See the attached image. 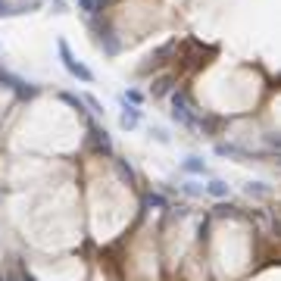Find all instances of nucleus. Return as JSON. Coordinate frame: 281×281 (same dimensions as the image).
I'll use <instances>...</instances> for the list:
<instances>
[{"instance_id":"f257e3e1","label":"nucleus","mask_w":281,"mask_h":281,"mask_svg":"<svg viewBox=\"0 0 281 281\" xmlns=\"http://www.w3.org/2000/svg\"><path fill=\"white\" fill-rule=\"evenodd\" d=\"M209 191H213L216 197H225V194H228V187L222 184V181H213V187H209Z\"/></svg>"},{"instance_id":"f03ea898","label":"nucleus","mask_w":281,"mask_h":281,"mask_svg":"<svg viewBox=\"0 0 281 281\" xmlns=\"http://www.w3.org/2000/svg\"><path fill=\"white\" fill-rule=\"evenodd\" d=\"M22 281H34V278H31V275H28V272H22Z\"/></svg>"}]
</instances>
